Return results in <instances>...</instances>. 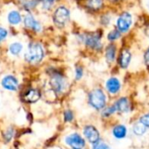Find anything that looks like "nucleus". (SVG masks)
Returning <instances> with one entry per match:
<instances>
[{"label":"nucleus","mask_w":149,"mask_h":149,"mask_svg":"<svg viewBox=\"0 0 149 149\" xmlns=\"http://www.w3.org/2000/svg\"><path fill=\"white\" fill-rule=\"evenodd\" d=\"M45 52L43 47L40 43L32 42L28 45L27 49L25 52L24 57L26 62L36 65L39 64L44 58Z\"/></svg>","instance_id":"1"},{"label":"nucleus","mask_w":149,"mask_h":149,"mask_svg":"<svg viewBox=\"0 0 149 149\" xmlns=\"http://www.w3.org/2000/svg\"><path fill=\"white\" fill-rule=\"evenodd\" d=\"M89 104L95 110H102L106 105V96L101 89H95L89 94Z\"/></svg>","instance_id":"2"},{"label":"nucleus","mask_w":149,"mask_h":149,"mask_svg":"<svg viewBox=\"0 0 149 149\" xmlns=\"http://www.w3.org/2000/svg\"><path fill=\"white\" fill-rule=\"evenodd\" d=\"M49 84L56 94L63 93L68 87L67 79L60 73H54L52 74L49 79Z\"/></svg>","instance_id":"3"},{"label":"nucleus","mask_w":149,"mask_h":149,"mask_svg":"<svg viewBox=\"0 0 149 149\" xmlns=\"http://www.w3.org/2000/svg\"><path fill=\"white\" fill-rule=\"evenodd\" d=\"M64 142L70 149H84L86 146L85 139L77 132L67 135L64 139Z\"/></svg>","instance_id":"4"},{"label":"nucleus","mask_w":149,"mask_h":149,"mask_svg":"<svg viewBox=\"0 0 149 149\" xmlns=\"http://www.w3.org/2000/svg\"><path fill=\"white\" fill-rule=\"evenodd\" d=\"M69 15H70L69 11L66 7H64V6L58 7L54 13V24L60 27L64 26L69 19Z\"/></svg>","instance_id":"5"},{"label":"nucleus","mask_w":149,"mask_h":149,"mask_svg":"<svg viewBox=\"0 0 149 149\" xmlns=\"http://www.w3.org/2000/svg\"><path fill=\"white\" fill-rule=\"evenodd\" d=\"M83 133L84 138L92 145L97 144L100 141V133L98 130L94 125H86L83 130Z\"/></svg>","instance_id":"6"},{"label":"nucleus","mask_w":149,"mask_h":149,"mask_svg":"<svg viewBox=\"0 0 149 149\" xmlns=\"http://www.w3.org/2000/svg\"><path fill=\"white\" fill-rule=\"evenodd\" d=\"M1 86L8 91H17L19 88V81L17 77L12 74H7L1 80Z\"/></svg>","instance_id":"7"},{"label":"nucleus","mask_w":149,"mask_h":149,"mask_svg":"<svg viewBox=\"0 0 149 149\" xmlns=\"http://www.w3.org/2000/svg\"><path fill=\"white\" fill-rule=\"evenodd\" d=\"M132 25V16L128 13H122L117 21L118 30L121 33H125L129 30Z\"/></svg>","instance_id":"8"},{"label":"nucleus","mask_w":149,"mask_h":149,"mask_svg":"<svg viewBox=\"0 0 149 149\" xmlns=\"http://www.w3.org/2000/svg\"><path fill=\"white\" fill-rule=\"evenodd\" d=\"M84 41L85 45L91 48L99 50L102 47L100 36L97 33H91V34H87L84 36Z\"/></svg>","instance_id":"9"},{"label":"nucleus","mask_w":149,"mask_h":149,"mask_svg":"<svg viewBox=\"0 0 149 149\" xmlns=\"http://www.w3.org/2000/svg\"><path fill=\"white\" fill-rule=\"evenodd\" d=\"M40 98V92L39 91V90L33 89V88L27 90L23 96L24 101L27 104H34L38 102Z\"/></svg>","instance_id":"10"},{"label":"nucleus","mask_w":149,"mask_h":149,"mask_svg":"<svg viewBox=\"0 0 149 149\" xmlns=\"http://www.w3.org/2000/svg\"><path fill=\"white\" fill-rule=\"evenodd\" d=\"M24 24L27 28L33 29L35 32L41 31V25L40 24V22L38 20H36V19L31 13H27L25 16Z\"/></svg>","instance_id":"11"},{"label":"nucleus","mask_w":149,"mask_h":149,"mask_svg":"<svg viewBox=\"0 0 149 149\" xmlns=\"http://www.w3.org/2000/svg\"><path fill=\"white\" fill-rule=\"evenodd\" d=\"M105 88L107 90V91L110 94H117L121 88V84L119 82V80L116 77H111L109 78L106 83H105Z\"/></svg>","instance_id":"12"},{"label":"nucleus","mask_w":149,"mask_h":149,"mask_svg":"<svg viewBox=\"0 0 149 149\" xmlns=\"http://www.w3.org/2000/svg\"><path fill=\"white\" fill-rule=\"evenodd\" d=\"M116 111L120 113H126L130 111V102L126 97H121L114 104Z\"/></svg>","instance_id":"13"},{"label":"nucleus","mask_w":149,"mask_h":149,"mask_svg":"<svg viewBox=\"0 0 149 149\" xmlns=\"http://www.w3.org/2000/svg\"><path fill=\"white\" fill-rule=\"evenodd\" d=\"M131 59H132L131 53L127 49H123L118 57V63L120 67L123 68H126L130 64Z\"/></svg>","instance_id":"14"},{"label":"nucleus","mask_w":149,"mask_h":149,"mask_svg":"<svg viewBox=\"0 0 149 149\" xmlns=\"http://www.w3.org/2000/svg\"><path fill=\"white\" fill-rule=\"evenodd\" d=\"M126 133H127V130H126V127L123 125H116L113 130H112V134L113 136L116 138V139H124L125 136H126Z\"/></svg>","instance_id":"15"},{"label":"nucleus","mask_w":149,"mask_h":149,"mask_svg":"<svg viewBox=\"0 0 149 149\" xmlns=\"http://www.w3.org/2000/svg\"><path fill=\"white\" fill-rule=\"evenodd\" d=\"M7 19L11 25L16 26L21 22V15L18 11H12L9 13L7 16Z\"/></svg>","instance_id":"16"},{"label":"nucleus","mask_w":149,"mask_h":149,"mask_svg":"<svg viewBox=\"0 0 149 149\" xmlns=\"http://www.w3.org/2000/svg\"><path fill=\"white\" fill-rule=\"evenodd\" d=\"M116 57V47L112 44L109 45L105 50V58L109 63L112 62Z\"/></svg>","instance_id":"17"},{"label":"nucleus","mask_w":149,"mask_h":149,"mask_svg":"<svg viewBox=\"0 0 149 149\" xmlns=\"http://www.w3.org/2000/svg\"><path fill=\"white\" fill-rule=\"evenodd\" d=\"M23 50V45L20 42H13L9 46V51L13 55H19Z\"/></svg>","instance_id":"18"},{"label":"nucleus","mask_w":149,"mask_h":149,"mask_svg":"<svg viewBox=\"0 0 149 149\" xmlns=\"http://www.w3.org/2000/svg\"><path fill=\"white\" fill-rule=\"evenodd\" d=\"M87 6L93 11H97L103 6V0H88Z\"/></svg>","instance_id":"19"},{"label":"nucleus","mask_w":149,"mask_h":149,"mask_svg":"<svg viewBox=\"0 0 149 149\" xmlns=\"http://www.w3.org/2000/svg\"><path fill=\"white\" fill-rule=\"evenodd\" d=\"M133 132L137 135V136H142L143 134H145V132H146V127L145 125H143L140 122L137 123L133 125Z\"/></svg>","instance_id":"20"},{"label":"nucleus","mask_w":149,"mask_h":149,"mask_svg":"<svg viewBox=\"0 0 149 149\" xmlns=\"http://www.w3.org/2000/svg\"><path fill=\"white\" fill-rule=\"evenodd\" d=\"M116 112V108L114 106V104L108 106V107H104L103 111H102V116L103 117H109L111 115H112L113 113Z\"/></svg>","instance_id":"21"},{"label":"nucleus","mask_w":149,"mask_h":149,"mask_svg":"<svg viewBox=\"0 0 149 149\" xmlns=\"http://www.w3.org/2000/svg\"><path fill=\"white\" fill-rule=\"evenodd\" d=\"M63 118L65 122H71L74 119V113L71 110H66L63 112Z\"/></svg>","instance_id":"22"},{"label":"nucleus","mask_w":149,"mask_h":149,"mask_svg":"<svg viewBox=\"0 0 149 149\" xmlns=\"http://www.w3.org/2000/svg\"><path fill=\"white\" fill-rule=\"evenodd\" d=\"M119 37H120V32H119L118 30H113V31L110 32L109 34H108V36H107L108 40H111V41L116 40H118Z\"/></svg>","instance_id":"23"},{"label":"nucleus","mask_w":149,"mask_h":149,"mask_svg":"<svg viewBox=\"0 0 149 149\" xmlns=\"http://www.w3.org/2000/svg\"><path fill=\"white\" fill-rule=\"evenodd\" d=\"M13 134H14V131L13 128H8L5 132H4V139L6 142L11 141V139L13 138Z\"/></svg>","instance_id":"24"},{"label":"nucleus","mask_w":149,"mask_h":149,"mask_svg":"<svg viewBox=\"0 0 149 149\" xmlns=\"http://www.w3.org/2000/svg\"><path fill=\"white\" fill-rule=\"evenodd\" d=\"M92 149H111V146L106 144L105 142L103 141H98L97 144L93 145V148Z\"/></svg>","instance_id":"25"},{"label":"nucleus","mask_w":149,"mask_h":149,"mask_svg":"<svg viewBox=\"0 0 149 149\" xmlns=\"http://www.w3.org/2000/svg\"><path fill=\"white\" fill-rule=\"evenodd\" d=\"M83 76H84V69H83V68H81L79 66L77 67L76 68V71H74V78H76V80L77 81L81 80Z\"/></svg>","instance_id":"26"},{"label":"nucleus","mask_w":149,"mask_h":149,"mask_svg":"<svg viewBox=\"0 0 149 149\" xmlns=\"http://www.w3.org/2000/svg\"><path fill=\"white\" fill-rule=\"evenodd\" d=\"M39 1H40L42 3V7L44 9H50L52 7V6L54 5V3L55 1H57V0H39Z\"/></svg>","instance_id":"27"},{"label":"nucleus","mask_w":149,"mask_h":149,"mask_svg":"<svg viewBox=\"0 0 149 149\" xmlns=\"http://www.w3.org/2000/svg\"><path fill=\"white\" fill-rule=\"evenodd\" d=\"M139 122H140L143 125H145L146 127H149V113L143 115V116L140 118Z\"/></svg>","instance_id":"28"},{"label":"nucleus","mask_w":149,"mask_h":149,"mask_svg":"<svg viewBox=\"0 0 149 149\" xmlns=\"http://www.w3.org/2000/svg\"><path fill=\"white\" fill-rule=\"evenodd\" d=\"M8 35V32L6 28L0 27V42L3 41Z\"/></svg>","instance_id":"29"},{"label":"nucleus","mask_w":149,"mask_h":149,"mask_svg":"<svg viewBox=\"0 0 149 149\" xmlns=\"http://www.w3.org/2000/svg\"><path fill=\"white\" fill-rule=\"evenodd\" d=\"M36 4H37V1L36 0H31V1H27L26 4H25V6L27 10H30L31 8H33L36 6Z\"/></svg>","instance_id":"30"},{"label":"nucleus","mask_w":149,"mask_h":149,"mask_svg":"<svg viewBox=\"0 0 149 149\" xmlns=\"http://www.w3.org/2000/svg\"><path fill=\"white\" fill-rule=\"evenodd\" d=\"M144 61H145V63L149 67V48L146 51L144 54Z\"/></svg>","instance_id":"31"},{"label":"nucleus","mask_w":149,"mask_h":149,"mask_svg":"<svg viewBox=\"0 0 149 149\" xmlns=\"http://www.w3.org/2000/svg\"><path fill=\"white\" fill-rule=\"evenodd\" d=\"M145 33H146V34L149 37V25L146 27V29H145Z\"/></svg>","instance_id":"32"},{"label":"nucleus","mask_w":149,"mask_h":149,"mask_svg":"<svg viewBox=\"0 0 149 149\" xmlns=\"http://www.w3.org/2000/svg\"><path fill=\"white\" fill-rule=\"evenodd\" d=\"M110 1H115V0H110Z\"/></svg>","instance_id":"33"}]
</instances>
